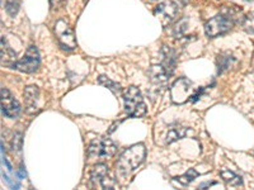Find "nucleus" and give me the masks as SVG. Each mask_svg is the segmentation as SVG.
Masks as SVG:
<instances>
[{
  "label": "nucleus",
  "instance_id": "nucleus-1",
  "mask_svg": "<svg viewBox=\"0 0 254 190\" xmlns=\"http://www.w3.org/2000/svg\"><path fill=\"white\" fill-rule=\"evenodd\" d=\"M239 13L240 10H238L237 8H233V6L224 8L220 14L211 18L205 24L206 35L211 38H215L229 32L237 23Z\"/></svg>",
  "mask_w": 254,
  "mask_h": 190
},
{
  "label": "nucleus",
  "instance_id": "nucleus-2",
  "mask_svg": "<svg viewBox=\"0 0 254 190\" xmlns=\"http://www.w3.org/2000/svg\"><path fill=\"white\" fill-rule=\"evenodd\" d=\"M145 156H146V148L142 143H137L128 147L120 156L119 161L116 164L117 170L121 175H128L144 162Z\"/></svg>",
  "mask_w": 254,
  "mask_h": 190
},
{
  "label": "nucleus",
  "instance_id": "nucleus-3",
  "mask_svg": "<svg viewBox=\"0 0 254 190\" xmlns=\"http://www.w3.org/2000/svg\"><path fill=\"white\" fill-rule=\"evenodd\" d=\"M122 98H124L125 112L127 113V115H130L131 118H140L146 114V104L144 103L141 92L137 88H127L122 93Z\"/></svg>",
  "mask_w": 254,
  "mask_h": 190
},
{
  "label": "nucleus",
  "instance_id": "nucleus-4",
  "mask_svg": "<svg viewBox=\"0 0 254 190\" xmlns=\"http://www.w3.org/2000/svg\"><path fill=\"white\" fill-rule=\"evenodd\" d=\"M117 151V146L110 139H97L92 141L88 148V156L94 160H107L112 157Z\"/></svg>",
  "mask_w": 254,
  "mask_h": 190
},
{
  "label": "nucleus",
  "instance_id": "nucleus-5",
  "mask_svg": "<svg viewBox=\"0 0 254 190\" xmlns=\"http://www.w3.org/2000/svg\"><path fill=\"white\" fill-rule=\"evenodd\" d=\"M54 32L61 48L71 51L76 47V38L74 31L66 20L59 19L54 26Z\"/></svg>",
  "mask_w": 254,
  "mask_h": 190
},
{
  "label": "nucleus",
  "instance_id": "nucleus-6",
  "mask_svg": "<svg viewBox=\"0 0 254 190\" xmlns=\"http://www.w3.org/2000/svg\"><path fill=\"white\" fill-rule=\"evenodd\" d=\"M90 183L93 187H99L102 189H113L116 187V180L107 165L97 164L90 171Z\"/></svg>",
  "mask_w": 254,
  "mask_h": 190
},
{
  "label": "nucleus",
  "instance_id": "nucleus-7",
  "mask_svg": "<svg viewBox=\"0 0 254 190\" xmlns=\"http://www.w3.org/2000/svg\"><path fill=\"white\" fill-rule=\"evenodd\" d=\"M41 62L40 58V52H38L37 47L29 46L27 48L26 53L20 60H18L15 62L14 67L17 70L22 72H26V74H31V72H35L38 69Z\"/></svg>",
  "mask_w": 254,
  "mask_h": 190
},
{
  "label": "nucleus",
  "instance_id": "nucleus-8",
  "mask_svg": "<svg viewBox=\"0 0 254 190\" xmlns=\"http://www.w3.org/2000/svg\"><path fill=\"white\" fill-rule=\"evenodd\" d=\"M154 14L159 18L163 26H169L178 17L179 6L178 4L172 1V0H168V1H164V3L158 4V6L154 10Z\"/></svg>",
  "mask_w": 254,
  "mask_h": 190
},
{
  "label": "nucleus",
  "instance_id": "nucleus-9",
  "mask_svg": "<svg viewBox=\"0 0 254 190\" xmlns=\"http://www.w3.org/2000/svg\"><path fill=\"white\" fill-rule=\"evenodd\" d=\"M192 83L188 79L181 78L173 84L171 90L172 100L177 104H182L187 101V99L190 96L192 93Z\"/></svg>",
  "mask_w": 254,
  "mask_h": 190
},
{
  "label": "nucleus",
  "instance_id": "nucleus-10",
  "mask_svg": "<svg viewBox=\"0 0 254 190\" xmlns=\"http://www.w3.org/2000/svg\"><path fill=\"white\" fill-rule=\"evenodd\" d=\"M1 110L4 115L12 119L17 118L20 113L19 103L5 88H1Z\"/></svg>",
  "mask_w": 254,
  "mask_h": 190
},
{
  "label": "nucleus",
  "instance_id": "nucleus-11",
  "mask_svg": "<svg viewBox=\"0 0 254 190\" xmlns=\"http://www.w3.org/2000/svg\"><path fill=\"white\" fill-rule=\"evenodd\" d=\"M38 100H40V89L36 85H29L24 89V103L28 114L38 112Z\"/></svg>",
  "mask_w": 254,
  "mask_h": 190
},
{
  "label": "nucleus",
  "instance_id": "nucleus-12",
  "mask_svg": "<svg viewBox=\"0 0 254 190\" xmlns=\"http://www.w3.org/2000/svg\"><path fill=\"white\" fill-rule=\"evenodd\" d=\"M149 75H150L153 84H155L158 87H165L168 84V80H169L171 74L164 69L163 65H154L149 70Z\"/></svg>",
  "mask_w": 254,
  "mask_h": 190
},
{
  "label": "nucleus",
  "instance_id": "nucleus-13",
  "mask_svg": "<svg viewBox=\"0 0 254 190\" xmlns=\"http://www.w3.org/2000/svg\"><path fill=\"white\" fill-rule=\"evenodd\" d=\"M15 57H17V52L6 44L5 38L3 37L1 38V65L14 67L15 62H17Z\"/></svg>",
  "mask_w": 254,
  "mask_h": 190
},
{
  "label": "nucleus",
  "instance_id": "nucleus-14",
  "mask_svg": "<svg viewBox=\"0 0 254 190\" xmlns=\"http://www.w3.org/2000/svg\"><path fill=\"white\" fill-rule=\"evenodd\" d=\"M162 55H163V66L167 70L169 74H173L174 69H176V63H177V55L176 51L173 48H171L169 46H164L162 49Z\"/></svg>",
  "mask_w": 254,
  "mask_h": 190
},
{
  "label": "nucleus",
  "instance_id": "nucleus-15",
  "mask_svg": "<svg viewBox=\"0 0 254 190\" xmlns=\"http://www.w3.org/2000/svg\"><path fill=\"white\" fill-rule=\"evenodd\" d=\"M190 132V128H186V127H172L171 130L168 131L167 137H165V142H167V143H172V142L177 141V140H181L183 139V137H186Z\"/></svg>",
  "mask_w": 254,
  "mask_h": 190
},
{
  "label": "nucleus",
  "instance_id": "nucleus-16",
  "mask_svg": "<svg viewBox=\"0 0 254 190\" xmlns=\"http://www.w3.org/2000/svg\"><path fill=\"white\" fill-rule=\"evenodd\" d=\"M220 176L226 184H229L230 187H242L243 185V180L239 175H237L235 173L230 170H222L220 173Z\"/></svg>",
  "mask_w": 254,
  "mask_h": 190
},
{
  "label": "nucleus",
  "instance_id": "nucleus-17",
  "mask_svg": "<svg viewBox=\"0 0 254 190\" xmlns=\"http://www.w3.org/2000/svg\"><path fill=\"white\" fill-rule=\"evenodd\" d=\"M98 80L99 84H102L103 87L108 88L115 95H122V93H124L121 87H120V84L115 83V81H112L110 78H107V76H99Z\"/></svg>",
  "mask_w": 254,
  "mask_h": 190
},
{
  "label": "nucleus",
  "instance_id": "nucleus-18",
  "mask_svg": "<svg viewBox=\"0 0 254 190\" xmlns=\"http://www.w3.org/2000/svg\"><path fill=\"white\" fill-rule=\"evenodd\" d=\"M235 62V58L233 57V56H229V55H225V56H220L219 58H217V66H219V71H224V70H229L231 66H233V63Z\"/></svg>",
  "mask_w": 254,
  "mask_h": 190
},
{
  "label": "nucleus",
  "instance_id": "nucleus-19",
  "mask_svg": "<svg viewBox=\"0 0 254 190\" xmlns=\"http://www.w3.org/2000/svg\"><path fill=\"white\" fill-rule=\"evenodd\" d=\"M197 176H198V173H197V171L194 170V169H190V170H188L186 174H183V175L177 176L176 180L178 183H181V184H182V185H188V184H190V183L193 182V180L197 178Z\"/></svg>",
  "mask_w": 254,
  "mask_h": 190
},
{
  "label": "nucleus",
  "instance_id": "nucleus-20",
  "mask_svg": "<svg viewBox=\"0 0 254 190\" xmlns=\"http://www.w3.org/2000/svg\"><path fill=\"white\" fill-rule=\"evenodd\" d=\"M243 29L249 33V35H254V13H249L242 20Z\"/></svg>",
  "mask_w": 254,
  "mask_h": 190
},
{
  "label": "nucleus",
  "instance_id": "nucleus-21",
  "mask_svg": "<svg viewBox=\"0 0 254 190\" xmlns=\"http://www.w3.org/2000/svg\"><path fill=\"white\" fill-rule=\"evenodd\" d=\"M187 27H188L187 19L179 20L178 23H177V26L174 27V36H176V37H181V36L187 31Z\"/></svg>",
  "mask_w": 254,
  "mask_h": 190
},
{
  "label": "nucleus",
  "instance_id": "nucleus-22",
  "mask_svg": "<svg viewBox=\"0 0 254 190\" xmlns=\"http://www.w3.org/2000/svg\"><path fill=\"white\" fill-rule=\"evenodd\" d=\"M22 133H15L14 137H13V142H12V146L14 150H20V147H22Z\"/></svg>",
  "mask_w": 254,
  "mask_h": 190
},
{
  "label": "nucleus",
  "instance_id": "nucleus-23",
  "mask_svg": "<svg viewBox=\"0 0 254 190\" xmlns=\"http://www.w3.org/2000/svg\"><path fill=\"white\" fill-rule=\"evenodd\" d=\"M63 1V0H50V5H51V8H56V6L60 5V3Z\"/></svg>",
  "mask_w": 254,
  "mask_h": 190
},
{
  "label": "nucleus",
  "instance_id": "nucleus-24",
  "mask_svg": "<svg viewBox=\"0 0 254 190\" xmlns=\"http://www.w3.org/2000/svg\"><path fill=\"white\" fill-rule=\"evenodd\" d=\"M149 1H159V0H149Z\"/></svg>",
  "mask_w": 254,
  "mask_h": 190
}]
</instances>
